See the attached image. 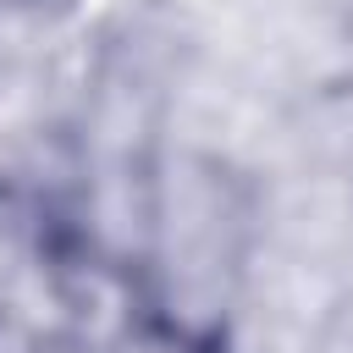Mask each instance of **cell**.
<instances>
[{"instance_id": "obj_1", "label": "cell", "mask_w": 353, "mask_h": 353, "mask_svg": "<svg viewBox=\"0 0 353 353\" xmlns=\"http://www.w3.org/2000/svg\"><path fill=\"white\" fill-rule=\"evenodd\" d=\"M248 259V210L237 182L215 160H182L154 182L149 199V314L171 342L193 353H215L226 342V314L237 303Z\"/></svg>"}, {"instance_id": "obj_2", "label": "cell", "mask_w": 353, "mask_h": 353, "mask_svg": "<svg viewBox=\"0 0 353 353\" xmlns=\"http://www.w3.org/2000/svg\"><path fill=\"white\" fill-rule=\"evenodd\" d=\"M22 6H33V0H0V17H6V11H22Z\"/></svg>"}]
</instances>
